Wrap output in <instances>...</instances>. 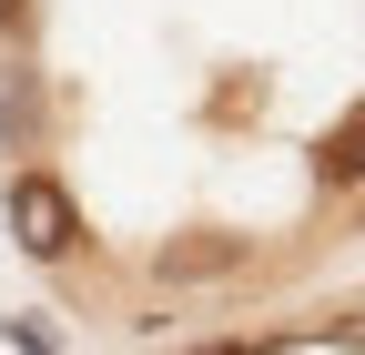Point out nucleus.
<instances>
[{
    "mask_svg": "<svg viewBox=\"0 0 365 355\" xmlns=\"http://www.w3.org/2000/svg\"><path fill=\"white\" fill-rule=\"evenodd\" d=\"M11 244L31 264H71L81 254V203L61 193V173H41V163L11 173Z\"/></svg>",
    "mask_w": 365,
    "mask_h": 355,
    "instance_id": "f257e3e1",
    "label": "nucleus"
},
{
    "mask_svg": "<svg viewBox=\"0 0 365 355\" xmlns=\"http://www.w3.org/2000/svg\"><path fill=\"white\" fill-rule=\"evenodd\" d=\"M314 183L325 193H345V183H365V102L325 132V143H314Z\"/></svg>",
    "mask_w": 365,
    "mask_h": 355,
    "instance_id": "f03ea898",
    "label": "nucleus"
},
{
    "mask_svg": "<svg viewBox=\"0 0 365 355\" xmlns=\"http://www.w3.org/2000/svg\"><path fill=\"white\" fill-rule=\"evenodd\" d=\"M244 264V244H223V234H203V244H182V254H163V284H213V274H234Z\"/></svg>",
    "mask_w": 365,
    "mask_h": 355,
    "instance_id": "7ed1b4c3",
    "label": "nucleus"
},
{
    "mask_svg": "<svg viewBox=\"0 0 365 355\" xmlns=\"http://www.w3.org/2000/svg\"><path fill=\"white\" fill-rule=\"evenodd\" d=\"M0 335H11L21 355H61V335H51V315H11V325H0Z\"/></svg>",
    "mask_w": 365,
    "mask_h": 355,
    "instance_id": "20e7f679",
    "label": "nucleus"
},
{
    "mask_svg": "<svg viewBox=\"0 0 365 355\" xmlns=\"http://www.w3.org/2000/svg\"><path fill=\"white\" fill-rule=\"evenodd\" d=\"M31 122H41V102H31V92H11V81H0V132H31Z\"/></svg>",
    "mask_w": 365,
    "mask_h": 355,
    "instance_id": "39448f33",
    "label": "nucleus"
},
{
    "mask_svg": "<svg viewBox=\"0 0 365 355\" xmlns=\"http://www.w3.org/2000/svg\"><path fill=\"white\" fill-rule=\"evenodd\" d=\"M203 355H254V345H203Z\"/></svg>",
    "mask_w": 365,
    "mask_h": 355,
    "instance_id": "423d86ee",
    "label": "nucleus"
}]
</instances>
